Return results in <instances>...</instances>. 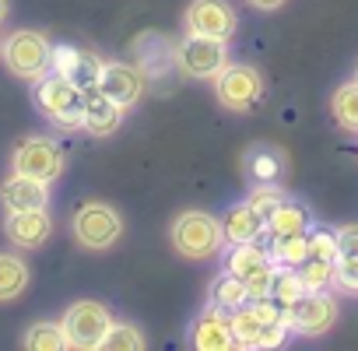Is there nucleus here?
I'll list each match as a JSON object with an SVG mask.
<instances>
[{"label": "nucleus", "instance_id": "1", "mask_svg": "<svg viewBox=\"0 0 358 351\" xmlns=\"http://www.w3.org/2000/svg\"><path fill=\"white\" fill-rule=\"evenodd\" d=\"M169 243L176 246L179 257L187 260H211L225 250V236H222V222L208 211H183L176 215L172 229H169Z\"/></svg>", "mask_w": 358, "mask_h": 351}, {"label": "nucleus", "instance_id": "2", "mask_svg": "<svg viewBox=\"0 0 358 351\" xmlns=\"http://www.w3.org/2000/svg\"><path fill=\"white\" fill-rule=\"evenodd\" d=\"M32 99H36V109L50 123L67 127V130H81V123H85V92L74 81H67L64 74H57V71L43 74L36 81Z\"/></svg>", "mask_w": 358, "mask_h": 351}, {"label": "nucleus", "instance_id": "3", "mask_svg": "<svg viewBox=\"0 0 358 351\" xmlns=\"http://www.w3.org/2000/svg\"><path fill=\"white\" fill-rule=\"evenodd\" d=\"M0 60L4 67L22 78V81H39L43 74H50V64H53V46L43 32L36 29H18L4 39L0 46Z\"/></svg>", "mask_w": 358, "mask_h": 351}, {"label": "nucleus", "instance_id": "4", "mask_svg": "<svg viewBox=\"0 0 358 351\" xmlns=\"http://www.w3.org/2000/svg\"><path fill=\"white\" fill-rule=\"evenodd\" d=\"M225 271H232L236 278L246 281L250 302H253V299H267L271 295L278 264L271 260V253L264 246H257V243H236V246H225Z\"/></svg>", "mask_w": 358, "mask_h": 351}, {"label": "nucleus", "instance_id": "5", "mask_svg": "<svg viewBox=\"0 0 358 351\" xmlns=\"http://www.w3.org/2000/svg\"><path fill=\"white\" fill-rule=\"evenodd\" d=\"M64 334H67V344L71 348H81V351H95L102 348L109 327H113V313L95 302V299H78L74 306H67L64 313Z\"/></svg>", "mask_w": 358, "mask_h": 351}, {"label": "nucleus", "instance_id": "6", "mask_svg": "<svg viewBox=\"0 0 358 351\" xmlns=\"http://www.w3.org/2000/svg\"><path fill=\"white\" fill-rule=\"evenodd\" d=\"M176 67L194 81L218 78L229 67V43L225 39H208V36H190L176 46Z\"/></svg>", "mask_w": 358, "mask_h": 351}, {"label": "nucleus", "instance_id": "7", "mask_svg": "<svg viewBox=\"0 0 358 351\" xmlns=\"http://www.w3.org/2000/svg\"><path fill=\"white\" fill-rule=\"evenodd\" d=\"M71 229H74L78 246H85V250H109L123 236V218H120L116 208H109L102 201H88V204L78 208Z\"/></svg>", "mask_w": 358, "mask_h": 351}, {"label": "nucleus", "instance_id": "8", "mask_svg": "<svg viewBox=\"0 0 358 351\" xmlns=\"http://www.w3.org/2000/svg\"><path fill=\"white\" fill-rule=\"evenodd\" d=\"M64 165H67L64 148L53 137H25L11 155L15 172L32 176V180H43V183H57L64 176Z\"/></svg>", "mask_w": 358, "mask_h": 351}, {"label": "nucleus", "instance_id": "9", "mask_svg": "<svg viewBox=\"0 0 358 351\" xmlns=\"http://www.w3.org/2000/svg\"><path fill=\"white\" fill-rule=\"evenodd\" d=\"M215 99L229 113H250L264 99V78L250 64H229L215 78Z\"/></svg>", "mask_w": 358, "mask_h": 351}, {"label": "nucleus", "instance_id": "10", "mask_svg": "<svg viewBox=\"0 0 358 351\" xmlns=\"http://www.w3.org/2000/svg\"><path fill=\"white\" fill-rule=\"evenodd\" d=\"M281 320L292 334H302V337H320L334 327L337 320V302L327 295V292H306L295 306L281 309Z\"/></svg>", "mask_w": 358, "mask_h": 351}, {"label": "nucleus", "instance_id": "11", "mask_svg": "<svg viewBox=\"0 0 358 351\" xmlns=\"http://www.w3.org/2000/svg\"><path fill=\"white\" fill-rule=\"evenodd\" d=\"M187 32L190 36H208V39H232L236 29H239V18H236V8L229 0H194L187 8Z\"/></svg>", "mask_w": 358, "mask_h": 351}, {"label": "nucleus", "instance_id": "12", "mask_svg": "<svg viewBox=\"0 0 358 351\" xmlns=\"http://www.w3.org/2000/svg\"><path fill=\"white\" fill-rule=\"evenodd\" d=\"M102 67H106V60H99V57L88 53V50H78V46H53V64H50V71H57V74H64L67 81H74L85 95L99 88Z\"/></svg>", "mask_w": 358, "mask_h": 351}, {"label": "nucleus", "instance_id": "13", "mask_svg": "<svg viewBox=\"0 0 358 351\" xmlns=\"http://www.w3.org/2000/svg\"><path fill=\"white\" fill-rule=\"evenodd\" d=\"M148 88V74L137 67V64H106L102 67V78H99V92L109 95L113 102H120L123 109H134L141 102Z\"/></svg>", "mask_w": 358, "mask_h": 351}, {"label": "nucleus", "instance_id": "14", "mask_svg": "<svg viewBox=\"0 0 358 351\" xmlns=\"http://www.w3.org/2000/svg\"><path fill=\"white\" fill-rule=\"evenodd\" d=\"M0 204H4L8 215L50 208V183L32 180V176H22V172H11L8 180L0 183Z\"/></svg>", "mask_w": 358, "mask_h": 351}, {"label": "nucleus", "instance_id": "15", "mask_svg": "<svg viewBox=\"0 0 358 351\" xmlns=\"http://www.w3.org/2000/svg\"><path fill=\"white\" fill-rule=\"evenodd\" d=\"M4 236L8 243H15L18 250H39L50 236H53V218L46 215V208L36 211H15L4 222Z\"/></svg>", "mask_w": 358, "mask_h": 351}, {"label": "nucleus", "instance_id": "16", "mask_svg": "<svg viewBox=\"0 0 358 351\" xmlns=\"http://www.w3.org/2000/svg\"><path fill=\"white\" fill-rule=\"evenodd\" d=\"M190 341H194V348H201V351H229V348H236V334H232L229 309H222V306L211 302V306L197 316Z\"/></svg>", "mask_w": 358, "mask_h": 351}, {"label": "nucleus", "instance_id": "17", "mask_svg": "<svg viewBox=\"0 0 358 351\" xmlns=\"http://www.w3.org/2000/svg\"><path fill=\"white\" fill-rule=\"evenodd\" d=\"M123 113H127V109H123L120 102H113L109 95H102V92L95 88V92L85 95V123H81V130L92 134V137H109V134L120 130Z\"/></svg>", "mask_w": 358, "mask_h": 351}, {"label": "nucleus", "instance_id": "18", "mask_svg": "<svg viewBox=\"0 0 358 351\" xmlns=\"http://www.w3.org/2000/svg\"><path fill=\"white\" fill-rule=\"evenodd\" d=\"M222 236H225V246H236V243H257L267 229V222L243 201V204H232L222 218Z\"/></svg>", "mask_w": 358, "mask_h": 351}, {"label": "nucleus", "instance_id": "19", "mask_svg": "<svg viewBox=\"0 0 358 351\" xmlns=\"http://www.w3.org/2000/svg\"><path fill=\"white\" fill-rule=\"evenodd\" d=\"M313 229V218H309V211L302 208V204H295V201H285L281 208H274V215L267 218V236L271 239H281V236H299V232H309Z\"/></svg>", "mask_w": 358, "mask_h": 351}, {"label": "nucleus", "instance_id": "20", "mask_svg": "<svg viewBox=\"0 0 358 351\" xmlns=\"http://www.w3.org/2000/svg\"><path fill=\"white\" fill-rule=\"evenodd\" d=\"M29 288V264L15 253H0V302H15Z\"/></svg>", "mask_w": 358, "mask_h": 351}, {"label": "nucleus", "instance_id": "21", "mask_svg": "<svg viewBox=\"0 0 358 351\" xmlns=\"http://www.w3.org/2000/svg\"><path fill=\"white\" fill-rule=\"evenodd\" d=\"M229 320H232V334H236V348H257L260 344V334H264V320H260V313L253 309V302H246V306H239V309H232L229 313Z\"/></svg>", "mask_w": 358, "mask_h": 351}, {"label": "nucleus", "instance_id": "22", "mask_svg": "<svg viewBox=\"0 0 358 351\" xmlns=\"http://www.w3.org/2000/svg\"><path fill=\"white\" fill-rule=\"evenodd\" d=\"M211 302L232 313V309H239V306L250 302V288H246L243 278H236L232 271H225V274H218L211 281Z\"/></svg>", "mask_w": 358, "mask_h": 351}, {"label": "nucleus", "instance_id": "23", "mask_svg": "<svg viewBox=\"0 0 358 351\" xmlns=\"http://www.w3.org/2000/svg\"><path fill=\"white\" fill-rule=\"evenodd\" d=\"M29 351H64L71 348L67 344V334H64V323H53V320H39L25 330V341H22Z\"/></svg>", "mask_w": 358, "mask_h": 351}, {"label": "nucleus", "instance_id": "24", "mask_svg": "<svg viewBox=\"0 0 358 351\" xmlns=\"http://www.w3.org/2000/svg\"><path fill=\"white\" fill-rule=\"evenodd\" d=\"M330 109H334V120H337L341 130L358 134V78L348 81V85H341V88L334 92Z\"/></svg>", "mask_w": 358, "mask_h": 351}, {"label": "nucleus", "instance_id": "25", "mask_svg": "<svg viewBox=\"0 0 358 351\" xmlns=\"http://www.w3.org/2000/svg\"><path fill=\"white\" fill-rule=\"evenodd\" d=\"M271 260L278 267H299L306 257H309V232H299V236H281V239H271Z\"/></svg>", "mask_w": 358, "mask_h": 351}, {"label": "nucleus", "instance_id": "26", "mask_svg": "<svg viewBox=\"0 0 358 351\" xmlns=\"http://www.w3.org/2000/svg\"><path fill=\"white\" fill-rule=\"evenodd\" d=\"M302 295H306V285H302L299 271H295V267H278V271H274V285H271V299H274L281 309H288V306H295Z\"/></svg>", "mask_w": 358, "mask_h": 351}, {"label": "nucleus", "instance_id": "27", "mask_svg": "<svg viewBox=\"0 0 358 351\" xmlns=\"http://www.w3.org/2000/svg\"><path fill=\"white\" fill-rule=\"evenodd\" d=\"M299 278L306 285V292H327L334 285V260H320V257H306L299 267Z\"/></svg>", "mask_w": 358, "mask_h": 351}, {"label": "nucleus", "instance_id": "28", "mask_svg": "<svg viewBox=\"0 0 358 351\" xmlns=\"http://www.w3.org/2000/svg\"><path fill=\"white\" fill-rule=\"evenodd\" d=\"M144 344L148 341H144V334L134 323H116V320H113V327H109V334L102 341L106 351H134V348H144Z\"/></svg>", "mask_w": 358, "mask_h": 351}, {"label": "nucleus", "instance_id": "29", "mask_svg": "<svg viewBox=\"0 0 358 351\" xmlns=\"http://www.w3.org/2000/svg\"><path fill=\"white\" fill-rule=\"evenodd\" d=\"M285 201H288V197H285V190H281V187H274V183H260V187L246 197V204H250L264 222H267V218L274 215V208H281Z\"/></svg>", "mask_w": 358, "mask_h": 351}, {"label": "nucleus", "instance_id": "30", "mask_svg": "<svg viewBox=\"0 0 358 351\" xmlns=\"http://www.w3.org/2000/svg\"><path fill=\"white\" fill-rule=\"evenodd\" d=\"M309 257L320 260H337L341 257V243L334 229H309Z\"/></svg>", "mask_w": 358, "mask_h": 351}, {"label": "nucleus", "instance_id": "31", "mask_svg": "<svg viewBox=\"0 0 358 351\" xmlns=\"http://www.w3.org/2000/svg\"><path fill=\"white\" fill-rule=\"evenodd\" d=\"M334 285L341 292H358V253H341L334 260Z\"/></svg>", "mask_w": 358, "mask_h": 351}, {"label": "nucleus", "instance_id": "32", "mask_svg": "<svg viewBox=\"0 0 358 351\" xmlns=\"http://www.w3.org/2000/svg\"><path fill=\"white\" fill-rule=\"evenodd\" d=\"M250 172H253V180H257V183H274V176H278V158L260 155V158L250 162Z\"/></svg>", "mask_w": 358, "mask_h": 351}, {"label": "nucleus", "instance_id": "33", "mask_svg": "<svg viewBox=\"0 0 358 351\" xmlns=\"http://www.w3.org/2000/svg\"><path fill=\"white\" fill-rule=\"evenodd\" d=\"M337 243H341V253H358V225L337 229Z\"/></svg>", "mask_w": 358, "mask_h": 351}, {"label": "nucleus", "instance_id": "34", "mask_svg": "<svg viewBox=\"0 0 358 351\" xmlns=\"http://www.w3.org/2000/svg\"><path fill=\"white\" fill-rule=\"evenodd\" d=\"M246 4H250V8H257V11H278V8L285 4V0H246Z\"/></svg>", "mask_w": 358, "mask_h": 351}, {"label": "nucleus", "instance_id": "35", "mask_svg": "<svg viewBox=\"0 0 358 351\" xmlns=\"http://www.w3.org/2000/svg\"><path fill=\"white\" fill-rule=\"evenodd\" d=\"M8 11H11V0H0V25H4V18H8Z\"/></svg>", "mask_w": 358, "mask_h": 351}, {"label": "nucleus", "instance_id": "36", "mask_svg": "<svg viewBox=\"0 0 358 351\" xmlns=\"http://www.w3.org/2000/svg\"><path fill=\"white\" fill-rule=\"evenodd\" d=\"M0 46H4V39H0Z\"/></svg>", "mask_w": 358, "mask_h": 351}]
</instances>
